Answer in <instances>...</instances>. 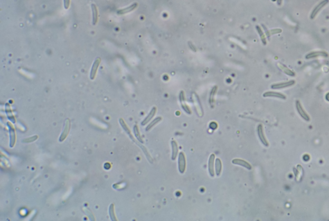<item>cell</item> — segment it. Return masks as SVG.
Wrapping results in <instances>:
<instances>
[{"instance_id": "27", "label": "cell", "mask_w": 329, "mask_h": 221, "mask_svg": "<svg viewBox=\"0 0 329 221\" xmlns=\"http://www.w3.org/2000/svg\"><path fill=\"white\" fill-rule=\"evenodd\" d=\"M109 215H110L111 217V220H117V219L116 218V215H115V213H114V204H111L109 206Z\"/></svg>"}, {"instance_id": "33", "label": "cell", "mask_w": 329, "mask_h": 221, "mask_svg": "<svg viewBox=\"0 0 329 221\" xmlns=\"http://www.w3.org/2000/svg\"><path fill=\"white\" fill-rule=\"evenodd\" d=\"M326 99H327L328 101H329V93H328L327 95H326Z\"/></svg>"}, {"instance_id": "3", "label": "cell", "mask_w": 329, "mask_h": 221, "mask_svg": "<svg viewBox=\"0 0 329 221\" xmlns=\"http://www.w3.org/2000/svg\"><path fill=\"white\" fill-rule=\"evenodd\" d=\"M178 169L181 173H184L186 169V159L184 153L181 152L178 157Z\"/></svg>"}, {"instance_id": "15", "label": "cell", "mask_w": 329, "mask_h": 221, "mask_svg": "<svg viewBox=\"0 0 329 221\" xmlns=\"http://www.w3.org/2000/svg\"><path fill=\"white\" fill-rule=\"evenodd\" d=\"M156 111H157V108L155 107H154L152 109H151V110L149 112V114L147 115V117H145V118L143 119V121L141 122V125L144 126L145 125H147V124L153 118L154 116H155V114L156 113Z\"/></svg>"}, {"instance_id": "9", "label": "cell", "mask_w": 329, "mask_h": 221, "mask_svg": "<svg viewBox=\"0 0 329 221\" xmlns=\"http://www.w3.org/2000/svg\"><path fill=\"white\" fill-rule=\"evenodd\" d=\"M100 62H101V59H100V58H97L94 61L92 68H91V72H90V79H91V80H93L94 78H95L96 73H97V69L100 65Z\"/></svg>"}, {"instance_id": "8", "label": "cell", "mask_w": 329, "mask_h": 221, "mask_svg": "<svg viewBox=\"0 0 329 221\" xmlns=\"http://www.w3.org/2000/svg\"><path fill=\"white\" fill-rule=\"evenodd\" d=\"M295 81L294 80H291L287 82H280V83H276L271 85L272 89H282V88H285L287 87H289L290 86H292L295 85Z\"/></svg>"}, {"instance_id": "24", "label": "cell", "mask_w": 329, "mask_h": 221, "mask_svg": "<svg viewBox=\"0 0 329 221\" xmlns=\"http://www.w3.org/2000/svg\"><path fill=\"white\" fill-rule=\"evenodd\" d=\"M278 66L284 73H286L287 75H289V76H295V73L293 72L292 71H291V70H290V69H289L288 68L286 67L285 65H283V64L278 63Z\"/></svg>"}, {"instance_id": "21", "label": "cell", "mask_w": 329, "mask_h": 221, "mask_svg": "<svg viewBox=\"0 0 329 221\" xmlns=\"http://www.w3.org/2000/svg\"><path fill=\"white\" fill-rule=\"evenodd\" d=\"M328 54L325 52H314L306 55L307 59H310L313 58H316L318 56H327Z\"/></svg>"}, {"instance_id": "4", "label": "cell", "mask_w": 329, "mask_h": 221, "mask_svg": "<svg viewBox=\"0 0 329 221\" xmlns=\"http://www.w3.org/2000/svg\"><path fill=\"white\" fill-rule=\"evenodd\" d=\"M296 107L298 113L301 117V118H303L304 120L306 121H309L310 117L309 116V115L307 114L306 112L304 110V109L303 108V107H302V105H301L300 102L298 101V100L296 101Z\"/></svg>"}, {"instance_id": "6", "label": "cell", "mask_w": 329, "mask_h": 221, "mask_svg": "<svg viewBox=\"0 0 329 221\" xmlns=\"http://www.w3.org/2000/svg\"><path fill=\"white\" fill-rule=\"evenodd\" d=\"M257 134H258V136H259V139L260 141V142H261L265 146H269V143L268 142V141H267L266 136L264 135V133H263V126H262V125H258V126H257Z\"/></svg>"}, {"instance_id": "11", "label": "cell", "mask_w": 329, "mask_h": 221, "mask_svg": "<svg viewBox=\"0 0 329 221\" xmlns=\"http://www.w3.org/2000/svg\"><path fill=\"white\" fill-rule=\"evenodd\" d=\"M232 163L233 164H236V165H239V166H241L244 168H246L248 169V170H251L252 167H251V165L248 163L247 161H246L243 159H234L232 160Z\"/></svg>"}, {"instance_id": "34", "label": "cell", "mask_w": 329, "mask_h": 221, "mask_svg": "<svg viewBox=\"0 0 329 221\" xmlns=\"http://www.w3.org/2000/svg\"><path fill=\"white\" fill-rule=\"evenodd\" d=\"M281 3V0H278V5H280Z\"/></svg>"}, {"instance_id": "10", "label": "cell", "mask_w": 329, "mask_h": 221, "mask_svg": "<svg viewBox=\"0 0 329 221\" xmlns=\"http://www.w3.org/2000/svg\"><path fill=\"white\" fill-rule=\"evenodd\" d=\"M7 125L8 126V128H9L10 133V146L13 147L15 143H16V133H15V130L14 126L12 124H10V123H7Z\"/></svg>"}, {"instance_id": "5", "label": "cell", "mask_w": 329, "mask_h": 221, "mask_svg": "<svg viewBox=\"0 0 329 221\" xmlns=\"http://www.w3.org/2000/svg\"><path fill=\"white\" fill-rule=\"evenodd\" d=\"M192 100H193V102L194 103L195 107V108H196L197 114L200 117H201L203 115V108H202V106H201V103H200L199 99L198 96L195 93L192 94Z\"/></svg>"}, {"instance_id": "1", "label": "cell", "mask_w": 329, "mask_h": 221, "mask_svg": "<svg viewBox=\"0 0 329 221\" xmlns=\"http://www.w3.org/2000/svg\"><path fill=\"white\" fill-rule=\"evenodd\" d=\"M119 122H120V124L121 126V127H122V128L123 129V130L125 131V132H126V134L129 135V137H130V139H131L133 141V142H134V143L136 144V145L140 147V148L141 149L142 151H143V152L144 153V154L145 155V156H146V157H147V159H148V161H149L150 163H153V159H152V157H151V156H150V154L149 153V152H148L147 149L146 148H145V147L143 145H142V144H141L140 142H137V141H136L135 140L134 137H133V135H132V134H131V130H130L128 126H127V125H126V123L125 121H124V120H123V119L120 118V119H119Z\"/></svg>"}, {"instance_id": "28", "label": "cell", "mask_w": 329, "mask_h": 221, "mask_svg": "<svg viewBox=\"0 0 329 221\" xmlns=\"http://www.w3.org/2000/svg\"><path fill=\"white\" fill-rule=\"evenodd\" d=\"M256 28H257V32H259V36H260V38H261V40L262 41V43L263 45H266V37H265V35L263 33V32L262 30V29L260 28V27L259 26H256Z\"/></svg>"}, {"instance_id": "30", "label": "cell", "mask_w": 329, "mask_h": 221, "mask_svg": "<svg viewBox=\"0 0 329 221\" xmlns=\"http://www.w3.org/2000/svg\"><path fill=\"white\" fill-rule=\"evenodd\" d=\"M281 32V30H278V29H275V30H271L270 31L266 30V34H267V36H268V37H269V36H270L271 35L277 34V33H278V32Z\"/></svg>"}, {"instance_id": "14", "label": "cell", "mask_w": 329, "mask_h": 221, "mask_svg": "<svg viewBox=\"0 0 329 221\" xmlns=\"http://www.w3.org/2000/svg\"><path fill=\"white\" fill-rule=\"evenodd\" d=\"M172 146V160L175 161L176 159L177 154H178V146L176 141L172 140L171 141Z\"/></svg>"}, {"instance_id": "7", "label": "cell", "mask_w": 329, "mask_h": 221, "mask_svg": "<svg viewBox=\"0 0 329 221\" xmlns=\"http://www.w3.org/2000/svg\"><path fill=\"white\" fill-rule=\"evenodd\" d=\"M70 130V121L67 119H66V121H65L64 130L63 132H62L60 138H59V141H60V142H63V141L66 139L68 134H69Z\"/></svg>"}, {"instance_id": "29", "label": "cell", "mask_w": 329, "mask_h": 221, "mask_svg": "<svg viewBox=\"0 0 329 221\" xmlns=\"http://www.w3.org/2000/svg\"><path fill=\"white\" fill-rule=\"evenodd\" d=\"M38 138L37 135H34V136H32V137H29V138H26V139H25L23 140V143H32V142H34L35 140H36Z\"/></svg>"}, {"instance_id": "32", "label": "cell", "mask_w": 329, "mask_h": 221, "mask_svg": "<svg viewBox=\"0 0 329 221\" xmlns=\"http://www.w3.org/2000/svg\"><path fill=\"white\" fill-rule=\"evenodd\" d=\"M210 128H211L212 129L215 130V129H216V128H217V124H216L215 123H210Z\"/></svg>"}, {"instance_id": "23", "label": "cell", "mask_w": 329, "mask_h": 221, "mask_svg": "<svg viewBox=\"0 0 329 221\" xmlns=\"http://www.w3.org/2000/svg\"><path fill=\"white\" fill-rule=\"evenodd\" d=\"M215 173L217 176H220L222 171V163L220 159H216L215 163Z\"/></svg>"}, {"instance_id": "22", "label": "cell", "mask_w": 329, "mask_h": 221, "mask_svg": "<svg viewBox=\"0 0 329 221\" xmlns=\"http://www.w3.org/2000/svg\"><path fill=\"white\" fill-rule=\"evenodd\" d=\"M5 108H6V113H7L8 118L13 123H16V120H15V118H14V117L13 116L11 108H10V105H9V104H8V103H7V104H6Z\"/></svg>"}, {"instance_id": "17", "label": "cell", "mask_w": 329, "mask_h": 221, "mask_svg": "<svg viewBox=\"0 0 329 221\" xmlns=\"http://www.w3.org/2000/svg\"><path fill=\"white\" fill-rule=\"evenodd\" d=\"M294 172L295 173V177H296V180L298 181H300L302 179V177H303V168L301 166L300 164H298L297 165V167H296V169L294 168Z\"/></svg>"}, {"instance_id": "16", "label": "cell", "mask_w": 329, "mask_h": 221, "mask_svg": "<svg viewBox=\"0 0 329 221\" xmlns=\"http://www.w3.org/2000/svg\"><path fill=\"white\" fill-rule=\"evenodd\" d=\"M217 88H218L217 86H214L212 88L211 91H210V96H209V103H210V107H211L212 108H213V107H214L215 96L216 93H217Z\"/></svg>"}, {"instance_id": "19", "label": "cell", "mask_w": 329, "mask_h": 221, "mask_svg": "<svg viewBox=\"0 0 329 221\" xmlns=\"http://www.w3.org/2000/svg\"><path fill=\"white\" fill-rule=\"evenodd\" d=\"M328 1V0H324V1H321V3H320L319 4H318V5H317L316 7L315 8V9L313 10L312 14H311V16H310L311 18L313 19L314 17H315L316 16V14L318 13V12H319L320 10H321V8H322L327 3Z\"/></svg>"}, {"instance_id": "25", "label": "cell", "mask_w": 329, "mask_h": 221, "mask_svg": "<svg viewBox=\"0 0 329 221\" xmlns=\"http://www.w3.org/2000/svg\"><path fill=\"white\" fill-rule=\"evenodd\" d=\"M161 120H162V118H161V117H156V118H155L154 119V120L152 121L149 124V125H148V126H147L146 128H145V130H146L147 132L149 131L151 128H152V127H154V126L156 125H157V124H158L159 122L161 121Z\"/></svg>"}, {"instance_id": "26", "label": "cell", "mask_w": 329, "mask_h": 221, "mask_svg": "<svg viewBox=\"0 0 329 221\" xmlns=\"http://www.w3.org/2000/svg\"><path fill=\"white\" fill-rule=\"evenodd\" d=\"M133 131H134V134L136 138L138 140L139 142H140L141 143H143V141L141 137L140 131H139V128L137 125H135L134 126V127H133Z\"/></svg>"}, {"instance_id": "20", "label": "cell", "mask_w": 329, "mask_h": 221, "mask_svg": "<svg viewBox=\"0 0 329 221\" xmlns=\"http://www.w3.org/2000/svg\"><path fill=\"white\" fill-rule=\"evenodd\" d=\"M91 9L93 14V25H95L98 21V10L97 6L94 4H91Z\"/></svg>"}, {"instance_id": "12", "label": "cell", "mask_w": 329, "mask_h": 221, "mask_svg": "<svg viewBox=\"0 0 329 221\" xmlns=\"http://www.w3.org/2000/svg\"><path fill=\"white\" fill-rule=\"evenodd\" d=\"M215 154H212L210 155L208 159V171L211 177H213L215 175L214 171V161H215Z\"/></svg>"}, {"instance_id": "13", "label": "cell", "mask_w": 329, "mask_h": 221, "mask_svg": "<svg viewBox=\"0 0 329 221\" xmlns=\"http://www.w3.org/2000/svg\"><path fill=\"white\" fill-rule=\"evenodd\" d=\"M263 96L264 98H269V97H271V98H277L281 99H286V97L284 96L283 94H281L280 92H272V91H269V92H266L263 93Z\"/></svg>"}, {"instance_id": "2", "label": "cell", "mask_w": 329, "mask_h": 221, "mask_svg": "<svg viewBox=\"0 0 329 221\" xmlns=\"http://www.w3.org/2000/svg\"><path fill=\"white\" fill-rule=\"evenodd\" d=\"M179 101H180V103H181V108H183V110H184L187 114L190 115L192 114V112L190 110V109L188 106L186 105L185 93H184V92H183V91H181V92H180L179 95Z\"/></svg>"}, {"instance_id": "18", "label": "cell", "mask_w": 329, "mask_h": 221, "mask_svg": "<svg viewBox=\"0 0 329 221\" xmlns=\"http://www.w3.org/2000/svg\"><path fill=\"white\" fill-rule=\"evenodd\" d=\"M137 7H138V3H134L132 4L131 6H129V7H128L118 10L117 14H120V15H122V14H127L128 12H131L132 10H134Z\"/></svg>"}, {"instance_id": "31", "label": "cell", "mask_w": 329, "mask_h": 221, "mask_svg": "<svg viewBox=\"0 0 329 221\" xmlns=\"http://www.w3.org/2000/svg\"><path fill=\"white\" fill-rule=\"evenodd\" d=\"M70 0H64V6L65 9H68L70 7Z\"/></svg>"}]
</instances>
